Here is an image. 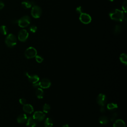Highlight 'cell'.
<instances>
[{
  "mask_svg": "<svg viewBox=\"0 0 127 127\" xmlns=\"http://www.w3.org/2000/svg\"><path fill=\"white\" fill-rule=\"evenodd\" d=\"M109 16L112 20L122 21L124 19V13L123 11L120 9H115L110 12Z\"/></svg>",
  "mask_w": 127,
  "mask_h": 127,
  "instance_id": "1",
  "label": "cell"
},
{
  "mask_svg": "<svg viewBox=\"0 0 127 127\" xmlns=\"http://www.w3.org/2000/svg\"><path fill=\"white\" fill-rule=\"evenodd\" d=\"M5 43L8 47H13L16 44V38L14 35L12 34H9L6 36L5 40Z\"/></svg>",
  "mask_w": 127,
  "mask_h": 127,
  "instance_id": "2",
  "label": "cell"
},
{
  "mask_svg": "<svg viewBox=\"0 0 127 127\" xmlns=\"http://www.w3.org/2000/svg\"><path fill=\"white\" fill-rule=\"evenodd\" d=\"M31 22L30 18L27 15L24 16L18 20L17 23L20 27L24 28L29 25Z\"/></svg>",
  "mask_w": 127,
  "mask_h": 127,
  "instance_id": "3",
  "label": "cell"
},
{
  "mask_svg": "<svg viewBox=\"0 0 127 127\" xmlns=\"http://www.w3.org/2000/svg\"><path fill=\"white\" fill-rule=\"evenodd\" d=\"M37 50L32 47H30L28 48L25 50L24 53L25 56L27 59H31L34 58L37 55Z\"/></svg>",
  "mask_w": 127,
  "mask_h": 127,
  "instance_id": "4",
  "label": "cell"
},
{
  "mask_svg": "<svg viewBox=\"0 0 127 127\" xmlns=\"http://www.w3.org/2000/svg\"><path fill=\"white\" fill-rule=\"evenodd\" d=\"M31 15L35 18H39L42 14V10L40 7L38 5H34L32 6L31 12Z\"/></svg>",
  "mask_w": 127,
  "mask_h": 127,
  "instance_id": "5",
  "label": "cell"
},
{
  "mask_svg": "<svg viewBox=\"0 0 127 127\" xmlns=\"http://www.w3.org/2000/svg\"><path fill=\"white\" fill-rule=\"evenodd\" d=\"M79 20L82 23L87 24L91 21V17L88 14L82 12L80 14Z\"/></svg>",
  "mask_w": 127,
  "mask_h": 127,
  "instance_id": "6",
  "label": "cell"
},
{
  "mask_svg": "<svg viewBox=\"0 0 127 127\" xmlns=\"http://www.w3.org/2000/svg\"><path fill=\"white\" fill-rule=\"evenodd\" d=\"M29 34L25 29L20 30L18 34V40L21 42L25 41L28 37Z\"/></svg>",
  "mask_w": 127,
  "mask_h": 127,
  "instance_id": "7",
  "label": "cell"
},
{
  "mask_svg": "<svg viewBox=\"0 0 127 127\" xmlns=\"http://www.w3.org/2000/svg\"><path fill=\"white\" fill-rule=\"evenodd\" d=\"M96 101L98 105H99L100 106H104L107 101L106 95L102 93L99 94L97 97Z\"/></svg>",
  "mask_w": 127,
  "mask_h": 127,
  "instance_id": "8",
  "label": "cell"
},
{
  "mask_svg": "<svg viewBox=\"0 0 127 127\" xmlns=\"http://www.w3.org/2000/svg\"><path fill=\"white\" fill-rule=\"evenodd\" d=\"M38 84L39 87L42 88H48L51 86V83L49 79L43 78L38 83Z\"/></svg>",
  "mask_w": 127,
  "mask_h": 127,
  "instance_id": "9",
  "label": "cell"
},
{
  "mask_svg": "<svg viewBox=\"0 0 127 127\" xmlns=\"http://www.w3.org/2000/svg\"><path fill=\"white\" fill-rule=\"evenodd\" d=\"M45 117V114L41 111H36L33 115V118L37 121L41 122L43 121Z\"/></svg>",
  "mask_w": 127,
  "mask_h": 127,
  "instance_id": "10",
  "label": "cell"
},
{
  "mask_svg": "<svg viewBox=\"0 0 127 127\" xmlns=\"http://www.w3.org/2000/svg\"><path fill=\"white\" fill-rule=\"evenodd\" d=\"M26 75L28 77V79L29 81L30 82L32 83L33 84L38 82L39 80V77L37 75H35V74L29 75L27 72L26 73Z\"/></svg>",
  "mask_w": 127,
  "mask_h": 127,
  "instance_id": "11",
  "label": "cell"
},
{
  "mask_svg": "<svg viewBox=\"0 0 127 127\" xmlns=\"http://www.w3.org/2000/svg\"><path fill=\"white\" fill-rule=\"evenodd\" d=\"M23 110L25 113L29 114H31L34 111L33 106L29 104H25L24 105L23 107Z\"/></svg>",
  "mask_w": 127,
  "mask_h": 127,
  "instance_id": "12",
  "label": "cell"
},
{
  "mask_svg": "<svg viewBox=\"0 0 127 127\" xmlns=\"http://www.w3.org/2000/svg\"><path fill=\"white\" fill-rule=\"evenodd\" d=\"M26 126L27 127H35L36 126V123L35 120L33 118V117H30L27 120Z\"/></svg>",
  "mask_w": 127,
  "mask_h": 127,
  "instance_id": "13",
  "label": "cell"
},
{
  "mask_svg": "<svg viewBox=\"0 0 127 127\" xmlns=\"http://www.w3.org/2000/svg\"><path fill=\"white\" fill-rule=\"evenodd\" d=\"M113 127H126L125 122L121 119L116 120L113 124Z\"/></svg>",
  "mask_w": 127,
  "mask_h": 127,
  "instance_id": "14",
  "label": "cell"
},
{
  "mask_svg": "<svg viewBox=\"0 0 127 127\" xmlns=\"http://www.w3.org/2000/svg\"><path fill=\"white\" fill-rule=\"evenodd\" d=\"M27 120V116L25 114H21L19 115L17 118V121L18 123L22 124L25 123Z\"/></svg>",
  "mask_w": 127,
  "mask_h": 127,
  "instance_id": "15",
  "label": "cell"
},
{
  "mask_svg": "<svg viewBox=\"0 0 127 127\" xmlns=\"http://www.w3.org/2000/svg\"><path fill=\"white\" fill-rule=\"evenodd\" d=\"M21 5L22 7L24 8H31L32 6H33L34 5V4H33V1L25 0L21 2Z\"/></svg>",
  "mask_w": 127,
  "mask_h": 127,
  "instance_id": "16",
  "label": "cell"
},
{
  "mask_svg": "<svg viewBox=\"0 0 127 127\" xmlns=\"http://www.w3.org/2000/svg\"><path fill=\"white\" fill-rule=\"evenodd\" d=\"M36 95L39 99H42L44 96V91L40 87L37 88L35 92Z\"/></svg>",
  "mask_w": 127,
  "mask_h": 127,
  "instance_id": "17",
  "label": "cell"
},
{
  "mask_svg": "<svg viewBox=\"0 0 127 127\" xmlns=\"http://www.w3.org/2000/svg\"><path fill=\"white\" fill-rule=\"evenodd\" d=\"M99 122L101 124L106 125V124H107L108 123L109 119H108V118L106 116H101L99 118Z\"/></svg>",
  "mask_w": 127,
  "mask_h": 127,
  "instance_id": "18",
  "label": "cell"
},
{
  "mask_svg": "<svg viewBox=\"0 0 127 127\" xmlns=\"http://www.w3.org/2000/svg\"><path fill=\"white\" fill-rule=\"evenodd\" d=\"M120 61L124 64L125 65H127V56L125 53H123L120 55Z\"/></svg>",
  "mask_w": 127,
  "mask_h": 127,
  "instance_id": "19",
  "label": "cell"
},
{
  "mask_svg": "<svg viewBox=\"0 0 127 127\" xmlns=\"http://www.w3.org/2000/svg\"><path fill=\"white\" fill-rule=\"evenodd\" d=\"M44 125L45 127H52L53 125L52 120L50 118H47L44 122Z\"/></svg>",
  "mask_w": 127,
  "mask_h": 127,
  "instance_id": "20",
  "label": "cell"
},
{
  "mask_svg": "<svg viewBox=\"0 0 127 127\" xmlns=\"http://www.w3.org/2000/svg\"><path fill=\"white\" fill-rule=\"evenodd\" d=\"M107 108L109 110H113L117 109L118 108V105L117 104L114 103H110L107 104Z\"/></svg>",
  "mask_w": 127,
  "mask_h": 127,
  "instance_id": "21",
  "label": "cell"
},
{
  "mask_svg": "<svg viewBox=\"0 0 127 127\" xmlns=\"http://www.w3.org/2000/svg\"><path fill=\"white\" fill-rule=\"evenodd\" d=\"M0 32L4 35H6V34L7 33V28L6 26L5 25L1 26L0 27Z\"/></svg>",
  "mask_w": 127,
  "mask_h": 127,
  "instance_id": "22",
  "label": "cell"
},
{
  "mask_svg": "<svg viewBox=\"0 0 127 127\" xmlns=\"http://www.w3.org/2000/svg\"><path fill=\"white\" fill-rule=\"evenodd\" d=\"M50 109H51V107L50 106L49 104H47V103H46L44 105H43V112L45 113H48L50 110Z\"/></svg>",
  "mask_w": 127,
  "mask_h": 127,
  "instance_id": "23",
  "label": "cell"
},
{
  "mask_svg": "<svg viewBox=\"0 0 127 127\" xmlns=\"http://www.w3.org/2000/svg\"><path fill=\"white\" fill-rule=\"evenodd\" d=\"M121 27L120 25H116L114 28V33L115 34H119L121 32Z\"/></svg>",
  "mask_w": 127,
  "mask_h": 127,
  "instance_id": "24",
  "label": "cell"
},
{
  "mask_svg": "<svg viewBox=\"0 0 127 127\" xmlns=\"http://www.w3.org/2000/svg\"><path fill=\"white\" fill-rule=\"evenodd\" d=\"M35 57V59H36V61H37L38 63H42V62H43V60H44L43 58L41 56H40L36 55Z\"/></svg>",
  "mask_w": 127,
  "mask_h": 127,
  "instance_id": "25",
  "label": "cell"
},
{
  "mask_svg": "<svg viewBox=\"0 0 127 127\" xmlns=\"http://www.w3.org/2000/svg\"><path fill=\"white\" fill-rule=\"evenodd\" d=\"M37 28L35 25H32L29 27V31L32 33L36 32L37 31Z\"/></svg>",
  "mask_w": 127,
  "mask_h": 127,
  "instance_id": "26",
  "label": "cell"
},
{
  "mask_svg": "<svg viewBox=\"0 0 127 127\" xmlns=\"http://www.w3.org/2000/svg\"><path fill=\"white\" fill-rule=\"evenodd\" d=\"M122 8L124 10L125 12H127V0H125V1L123 3L122 5Z\"/></svg>",
  "mask_w": 127,
  "mask_h": 127,
  "instance_id": "27",
  "label": "cell"
},
{
  "mask_svg": "<svg viewBox=\"0 0 127 127\" xmlns=\"http://www.w3.org/2000/svg\"><path fill=\"white\" fill-rule=\"evenodd\" d=\"M117 113H113V114H111V121H114L115 119L117 118Z\"/></svg>",
  "mask_w": 127,
  "mask_h": 127,
  "instance_id": "28",
  "label": "cell"
},
{
  "mask_svg": "<svg viewBox=\"0 0 127 127\" xmlns=\"http://www.w3.org/2000/svg\"><path fill=\"white\" fill-rule=\"evenodd\" d=\"M76 11L77 12V13H79V14H81V13H82V7L79 6L78 7H77L76 8Z\"/></svg>",
  "mask_w": 127,
  "mask_h": 127,
  "instance_id": "29",
  "label": "cell"
},
{
  "mask_svg": "<svg viewBox=\"0 0 127 127\" xmlns=\"http://www.w3.org/2000/svg\"><path fill=\"white\" fill-rule=\"evenodd\" d=\"M19 103L23 105H25L26 103V100L25 98H21L19 99Z\"/></svg>",
  "mask_w": 127,
  "mask_h": 127,
  "instance_id": "30",
  "label": "cell"
},
{
  "mask_svg": "<svg viewBox=\"0 0 127 127\" xmlns=\"http://www.w3.org/2000/svg\"><path fill=\"white\" fill-rule=\"evenodd\" d=\"M4 6V4L3 2L1 1H0V10L2 8H3Z\"/></svg>",
  "mask_w": 127,
  "mask_h": 127,
  "instance_id": "31",
  "label": "cell"
},
{
  "mask_svg": "<svg viewBox=\"0 0 127 127\" xmlns=\"http://www.w3.org/2000/svg\"><path fill=\"white\" fill-rule=\"evenodd\" d=\"M101 112H105V109L104 108V106H101V108L100 110Z\"/></svg>",
  "mask_w": 127,
  "mask_h": 127,
  "instance_id": "32",
  "label": "cell"
},
{
  "mask_svg": "<svg viewBox=\"0 0 127 127\" xmlns=\"http://www.w3.org/2000/svg\"><path fill=\"white\" fill-rule=\"evenodd\" d=\"M62 127H69V126L68 124H66V125H64L62 126Z\"/></svg>",
  "mask_w": 127,
  "mask_h": 127,
  "instance_id": "33",
  "label": "cell"
},
{
  "mask_svg": "<svg viewBox=\"0 0 127 127\" xmlns=\"http://www.w3.org/2000/svg\"><path fill=\"white\" fill-rule=\"evenodd\" d=\"M110 0V1H114V0Z\"/></svg>",
  "mask_w": 127,
  "mask_h": 127,
  "instance_id": "34",
  "label": "cell"
}]
</instances>
